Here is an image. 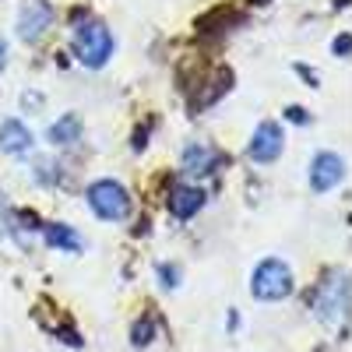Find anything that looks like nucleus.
Segmentation results:
<instances>
[{
    "instance_id": "obj_14",
    "label": "nucleus",
    "mask_w": 352,
    "mask_h": 352,
    "mask_svg": "<svg viewBox=\"0 0 352 352\" xmlns=\"http://www.w3.org/2000/svg\"><path fill=\"white\" fill-rule=\"evenodd\" d=\"M289 120H296V124H303V120H307V113H303L300 106H292V109H289Z\"/></svg>"
},
{
    "instance_id": "obj_2",
    "label": "nucleus",
    "mask_w": 352,
    "mask_h": 352,
    "mask_svg": "<svg viewBox=\"0 0 352 352\" xmlns=\"http://www.w3.org/2000/svg\"><path fill=\"white\" fill-rule=\"evenodd\" d=\"M250 292L257 300H285L292 292V272L289 264L278 261V257H268L254 268V278H250Z\"/></svg>"
},
{
    "instance_id": "obj_6",
    "label": "nucleus",
    "mask_w": 352,
    "mask_h": 352,
    "mask_svg": "<svg viewBox=\"0 0 352 352\" xmlns=\"http://www.w3.org/2000/svg\"><path fill=\"white\" fill-rule=\"evenodd\" d=\"M250 159L254 162H275L282 155V127L272 124V120H264L257 131H254V141H250Z\"/></svg>"
},
{
    "instance_id": "obj_4",
    "label": "nucleus",
    "mask_w": 352,
    "mask_h": 352,
    "mask_svg": "<svg viewBox=\"0 0 352 352\" xmlns=\"http://www.w3.org/2000/svg\"><path fill=\"white\" fill-rule=\"evenodd\" d=\"M314 307H317V314H320V320H324V324H331V328L342 324L345 310H349V282H345V272H335L324 285H320Z\"/></svg>"
},
{
    "instance_id": "obj_15",
    "label": "nucleus",
    "mask_w": 352,
    "mask_h": 352,
    "mask_svg": "<svg viewBox=\"0 0 352 352\" xmlns=\"http://www.w3.org/2000/svg\"><path fill=\"white\" fill-rule=\"evenodd\" d=\"M335 53H349V36H342V39H335Z\"/></svg>"
},
{
    "instance_id": "obj_13",
    "label": "nucleus",
    "mask_w": 352,
    "mask_h": 352,
    "mask_svg": "<svg viewBox=\"0 0 352 352\" xmlns=\"http://www.w3.org/2000/svg\"><path fill=\"white\" fill-rule=\"evenodd\" d=\"M162 278H166V285H176V275H180V272H176V268H166V264H162Z\"/></svg>"
},
{
    "instance_id": "obj_9",
    "label": "nucleus",
    "mask_w": 352,
    "mask_h": 352,
    "mask_svg": "<svg viewBox=\"0 0 352 352\" xmlns=\"http://www.w3.org/2000/svg\"><path fill=\"white\" fill-rule=\"evenodd\" d=\"M201 204H204V194H201L197 187H173V194H169V212H173L176 219L197 215Z\"/></svg>"
},
{
    "instance_id": "obj_11",
    "label": "nucleus",
    "mask_w": 352,
    "mask_h": 352,
    "mask_svg": "<svg viewBox=\"0 0 352 352\" xmlns=\"http://www.w3.org/2000/svg\"><path fill=\"white\" fill-rule=\"evenodd\" d=\"M46 243L50 247H60V250H81V240H78V232L71 229V226H64V222H53V226H46Z\"/></svg>"
},
{
    "instance_id": "obj_7",
    "label": "nucleus",
    "mask_w": 352,
    "mask_h": 352,
    "mask_svg": "<svg viewBox=\"0 0 352 352\" xmlns=\"http://www.w3.org/2000/svg\"><path fill=\"white\" fill-rule=\"evenodd\" d=\"M342 176H345V162H342V155H335V152H320V155L314 159V166H310V187H314V190H331V187L342 184Z\"/></svg>"
},
{
    "instance_id": "obj_3",
    "label": "nucleus",
    "mask_w": 352,
    "mask_h": 352,
    "mask_svg": "<svg viewBox=\"0 0 352 352\" xmlns=\"http://www.w3.org/2000/svg\"><path fill=\"white\" fill-rule=\"evenodd\" d=\"M88 204H92V212L106 222H120V219L131 215V194L116 180H96L88 187Z\"/></svg>"
},
{
    "instance_id": "obj_10",
    "label": "nucleus",
    "mask_w": 352,
    "mask_h": 352,
    "mask_svg": "<svg viewBox=\"0 0 352 352\" xmlns=\"http://www.w3.org/2000/svg\"><path fill=\"white\" fill-rule=\"evenodd\" d=\"M81 138V120L74 113H67V116H60L53 127H50V141L53 144H74Z\"/></svg>"
},
{
    "instance_id": "obj_1",
    "label": "nucleus",
    "mask_w": 352,
    "mask_h": 352,
    "mask_svg": "<svg viewBox=\"0 0 352 352\" xmlns=\"http://www.w3.org/2000/svg\"><path fill=\"white\" fill-rule=\"evenodd\" d=\"M74 50H78V60L85 67H102L113 53V36L109 28L99 18H85L74 28Z\"/></svg>"
},
{
    "instance_id": "obj_16",
    "label": "nucleus",
    "mask_w": 352,
    "mask_h": 352,
    "mask_svg": "<svg viewBox=\"0 0 352 352\" xmlns=\"http://www.w3.org/2000/svg\"><path fill=\"white\" fill-rule=\"evenodd\" d=\"M4 64H8V43L0 39V67H4Z\"/></svg>"
},
{
    "instance_id": "obj_17",
    "label": "nucleus",
    "mask_w": 352,
    "mask_h": 352,
    "mask_svg": "<svg viewBox=\"0 0 352 352\" xmlns=\"http://www.w3.org/2000/svg\"><path fill=\"white\" fill-rule=\"evenodd\" d=\"M257 4H268V0H257Z\"/></svg>"
},
{
    "instance_id": "obj_12",
    "label": "nucleus",
    "mask_w": 352,
    "mask_h": 352,
    "mask_svg": "<svg viewBox=\"0 0 352 352\" xmlns=\"http://www.w3.org/2000/svg\"><path fill=\"white\" fill-rule=\"evenodd\" d=\"M212 162H215V155L208 152V148H187V155H184V169L187 173H212Z\"/></svg>"
},
{
    "instance_id": "obj_8",
    "label": "nucleus",
    "mask_w": 352,
    "mask_h": 352,
    "mask_svg": "<svg viewBox=\"0 0 352 352\" xmlns=\"http://www.w3.org/2000/svg\"><path fill=\"white\" fill-rule=\"evenodd\" d=\"M28 148H32V134H28V127L21 120H4L0 124V152L21 155Z\"/></svg>"
},
{
    "instance_id": "obj_5",
    "label": "nucleus",
    "mask_w": 352,
    "mask_h": 352,
    "mask_svg": "<svg viewBox=\"0 0 352 352\" xmlns=\"http://www.w3.org/2000/svg\"><path fill=\"white\" fill-rule=\"evenodd\" d=\"M50 21H53L50 4H43V0H28V4L21 8V18H18V36L25 43H36V39H43Z\"/></svg>"
}]
</instances>
